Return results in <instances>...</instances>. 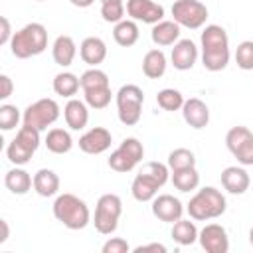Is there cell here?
I'll return each instance as SVG.
<instances>
[{"label":"cell","mask_w":253,"mask_h":253,"mask_svg":"<svg viewBox=\"0 0 253 253\" xmlns=\"http://www.w3.org/2000/svg\"><path fill=\"white\" fill-rule=\"evenodd\" d=\"M202 63L208 71H221L229 63V38L227 32L217 26L210 24L204 28L202 36Z\"/></svg>","instance_id":"1"},{"label":"cell","mask_w":253,"mask_h":253,"mask_svg":"<svg viewBox=\"0 0 253 253\" xmlns=\"http://www.w3.org/2000/svg\"><path fill=\"white\" fill-rule=\"evenodd\" d=\"M170 168L168 164L162 162H144L140 170L136 172L132 184H130V194L136 202H152L158 194V190L168 182Z\"/></svg>","instance_id":"2"},{"label":"cell","mask_w":253,"mask_h":253,"mask_svg":"<svg viewBox=\"0 0 253 253\" xmlns=\"http://www.w3.org/2000/svg\"><path fill=\"white\" fill-rule=\"evenodd\" d=\"M225 210H227L225 196L213 186H204L202 190H198L186 206L188 215L196 221H208V219L221 217Z\"/></svg>","instance_id":"3"},{"label":"cell","mask_w":253,"mask_h":253,"mask_svg":"<svg viewBox=\"0 0 253 253\" xmlns=\"http://www.w3.org/2000/svg\"><path fill=\"white\" fill-rule=\"evenodd\" d=\"M47 47V30L40 22L26 24L22 30L14 32L10 42V51L18 59H28L43 53Z\"/></svg>","instance_id":"4"},{"label":"cell","mask_w":253,"mask_h":253,"mask_svg":"<svg viewBox=\"0 0 253 253\" xmlns=\"http://www.w3.org/2000/svg\"><path fill=\"white\" fill-rule=\"evenodd\" d=\"M53 217L67 229H85L91 223V211L87 204L75 194H59L53 202Z\"/></svg>","instance_id":"5"},{"label":"cell","mask_w":253,"mask_h":253,"mask_svg":"<svg viewBox=\"0 0 253 253\" xmlns=\"http://www.w3.org/2000/svg\"><path fill=\"white\" fill-rule=\"evenodd\" d=\"M42 138H40V130L28 125H22L20 130L16 132L14 140L8 144L6 148V156L14 166H24L30 162V158L34 156V152L38 150Z\"/></svg>","instance_id":"6"},{"label":"cell","mask_w":253,"mask_h":253,"mask_svg":"<svg viewBox=\"0 0 253 253\" xmlns=\"http://www.w3.org/2000/svg\"><path fill=\"white\" fill-rule=\"evenodd\" d=\"M123 213V202L117 194H103L97 200L93 225L101 235H111L119 227V219Z\"/></svg>","instance_id":"7"},{"label":"cell","mask_w":253,"mask_h":253,"mask_svg":"<svg viewBox=\"0 0 253 253\" xmlns=\"http://www.w3.org/2000/svg\"><path fill=\"white\" fill-rule=\"evenodd\" d=\"M142 103H144V93L138 85H123L117 91V115L119 121L126 126H134L140 121L142 115Z\"/></svg>","instance_id":"8"},{"label":"cell","mask_w":253,"mask_h":253,"mask_svg":"<svg viewBox=\"0 0 253 253\" xmlns=\"http://www.w3.org/2000/svg\"><path fill=\"white\" fill-rule=\"evenodd\" d=\"M142 158H144V146H142V142L138 138H134V136H128V138H125L119 144V148L115 152H111V156H109L107 162H109V168L111 170H115L119 174H125V172L134 170L140 164Z\"/></svg>","instance_id":"9"},{"label":"cell","mask_w":253,"mask_h":253,"mask_svg":"<svg viewBox=\"0 0 253 253\" xmlns=\"http://www.w3.org/2000/svg\"><path fill=\"white\" fill-rule=\"evenodd\" d=\"M57 119H59V105L55 99H47V97L34 101L22 113V123L38 128L40 132L45 130L47 126H51Z\"/></svg>","instance_id":"10"},{"label":"cell","mask_w":253,"mask_h":253,"mask_svg":"<svg viewBox=\"0 0 253 253\" xmlns=\"http://www.w3.org/2000/svg\"><path fill=\"white\" fill-rule=\"evenodd\" d=\"M225 146L241 166H253V132L247 126H231L225 134Z\"/></svg>","instance_id":"11"},{"label":"cell","mask_w":253,"mask_h":253,"mask_svg":"<svg viewBox=\"0 0 253 253\" xmlns=\"http://www.w3.org/2000/svg\"><path fill=\"white\" fill-rule=\"evenodd\" d=\"M172 18L188 30H200L208 20V8L200 0H176L172 4Z\"/></svg>","instance_id":"12"},{"label":"cell","mask_w":253,"mask_h":253,"mask_svg":"<svg viewBox=\"0 0 253 253\" xmlns=\"http://www.w3.org/2000/svg\"><path fill=\"white\" fill-rule=\"evenodd\" d=\"M126 14L130 16V20L150 26L164 20V8L154 0H126Z\"/></svg>","instance_id":"13"},{"label":"cell","mask_w":253,"mask_h":253,"mask_svg":"<svg viewBox=\"0 0 253 253\" xmlns=\"http://www.w3.org/2000/svg\"><path fill=\"white\" fill-rule=\"evenodd\" d=\"M198 241L206 253H227L229 251V237L223 225L208 223L198 235Z\"/></svg>","instance_id":"14"},{"label":"cell","mask_w":253,"mask_h":253,"mask_svg":"<svg viewBox=\"0 0 253 253\" xmlns=\"http://www.w3.org/2000/svg\"><path fill=\"white\" fill-rule=\"evenodd\" d=\"M182 213H184V206L172 194H160L152 200V215L160 221L174 223L182 219Z\"/></svg>","instance_id":"15"},{"label":"cell","mask_w":253,"mask_h":253,"mask_svg":"<svg viewBox=\"0 0 253 253\" xmlns=\"http://www.w3.org/2000/svg\"><path fill=\"white\" fill-rule=\"evenodd\" d=\"M113 142L111 132L105 126H93L79 136V148L85 154H103Z\"/></svg>","instance_id":"16"},{"label":"cell","mask_w":253,"mask_h":253,"mask_svg":"<svg viewBox=\"0 0 253 253\" xmlns=\"http://www.w3.org/2000/svg\"><path fill=\"white\" fill-rule=\"evenodd\" d=\"M182 117H184L188 126L200 130V128H206L210 123V109L202 99L190 97L182 105Z\"/></svg>","instance_id":"17"},{"label":"cell","mask_w":253,"mask_h":253,"mask_svg":"<svg viewBox=\"0 0 253 253\" xmlns=\"http://www.w3.org/2000/svg\"><path fill=\"white\" fill-rule=\"evenodd\" d=\"M170 61L174 65V69L178 71H188L194 67V63L198 61V47L192 40H178L172 47L170 53Z\"/></svg>","instance_id":"18"},{"label":"cell","mask_w":253,"mask_h":253,"mask_svg":"<svg viewBox=\"0 0 253 253\" xmlns=\"http://www.w3.org/2000/svg\"><path fill=\"white\" fill-rule=\"evenodd\" d=\"M221 186L233 196H241L249 190L251 178L243 166H227L221 172Z\"/></svg>","instance_id":"19"},{"label":"cell","mask_w":253,"mask_h":253,"mask_svg":"<svg viewBox=\"0 0 253 253\" xmlns=\"http://www.w3.org/2000/svg\"><path fill=\"white\" fill-rule=\"evenodd\" d=\"M89 105L85 101H79V99H69L63 107V119H65V125L71 128V130H83L89 123Z\"/></svg>","instance_id":"20"},{"label":"cell","mask_w":253,"mask_h":253,"mask_svg":"<svg viewBox=\"0 0 253 253\" xmlns=\"http://www.w3.org/2000/svg\"><path fill=\"white\" fill-rule=\"evenodd\" d=\"M79 55H81V59H83L87 65L97 67V65L103 63L105 57H107V43H105L101 38H97V36H89V38H85V40L81 42V45H79Z\"/></svg>","instance_id":"21"},{"label":"cell","mask_w":253,"mask_h":253,"mask_svg":"<svg viewBox=\"0 0 253 253\" xmlns=\"http://www.w3.org/2000/svg\"><path fill=\"white\" fill-rule=\"evenodd\" d=\"M180 24H176L174 20H162L158 24L152 26L150 30V38L156 45L166 47V45H174L180 40Z\"/></svg>","instance_id":"22"},{"label":"cell","mask_w":253,"mask_h":253,"mask_svg":"<svg viewBox=\"0 0 253 253\" xmlns=\"http://www.w3.org/2000/svg\"><path fill=\"white\" fill-rule=\"evenodd\" d=\"M4 186H6L12 194H16V196H24V194H28V192L34 188V178H32L30 172H26L24 168L14 166V168H10V170L6 172V176H4Z\"/></svg>","instance_id":"23"},{"label":"cell","mask_w":253,"mask_h":253,"mask_svg":"<svg viewBox=\"0 0 253 253\" xmlns=\"http://www.w3.org/2000/svg\"><path fill=\"white\" fill-rule=\"evenodd\" d=\"M75 53H77V45H75L71 36H57L55 38V42L51 45V57L57 65L69 67L75 59Z\"/></svg>","instance_id":"24"},{"label":"cell","mask_w":253,"mask_h":253,"mask_svg":"<svg viewBox=\"0 0 253 253\" xmlns=\"http://www.w3.org/2000/svg\"><path fill=\"white\" fill-rule=\"evenodd\" d=\"M34 190L38 196L42 198H51L59 192V176L49 170V168H42L34 174Z\"/></svg>","instance_id":"25"},{"label":"cell","mask_w":253,"mask_h":253,"mask_svg":"<svg viewBox=\"0 0 253 253\" xmlns=\"http://www.w3.org/2000/svg\"><path fill=\"white\" fill-rule=\"evenodd\" d=\"M166 55L162 49H150L142 57V73L148 79H160L166 73Z\"/></svg>","instance_id":"26"},{"label":"cell","mask_w":253,"mask_h":253,"mask_svg":"<svg viewBox=\"0 0 253 253\" xmlns=\"http://www.w3.org/2000/svg\"><path fill=\"white\" fill-rule=\"evenodd\" d=\"M45 146L53 154H67L73 148V138L65 128H49L45 134Z\"/></svg>","instance_id":"27"},{"label":"cell","mask_w":253,"mask_h":253,"mask_svg":"<svg viewBox=\"0 0 253 253\" xmlns=\"http://www.w3.org/2000/svg\"><path fill=\"white\" fill-rule=\"evenodd\" d=\"M138 24L134 20H121L119 24H115L113 28V38L121 47H130L138 42Z\"/></svg>","instance_id":"28"},{"label":"cell","mask_w":253,"mask_h":253,"mask_svg":"<svg viewBox=\"0 0 253 253\" xmlns=\"http://www.w3.org/2000/svg\"><path fill=\"white\" fill-rule=\"evenodd\" d=\"M170 235H172V239L178 245L186 247V245H194L198 241L200 231H198V227H196L194 221H190V219H178V221H174Z\"/></svg>","instance_id":"29"},{"label":"cell","mask_w":253,"mask_h":253,"mask_svg":"<svg viewBox=\"0 0 253 253\" xmlns=\"http://www.w3.org/2000/svg\"><path fill=\"white\" fill-rule=\"evenodd\" d=\"M81 87V79L71 73V71H61L53 77V91L55 95H61V97H67L71 99Z\"/></svg>","instance_id":"30"},{"label":"cell","mask_w":253,"mask_h":253,"mask_svg":"<svg viewBox=\"0 0 253 253\" xmlns=\"http://www.w3.org/2000/svg\"><path fill=\"white\" fill-rule=\"evenodd\" d=\"M172 184L176 190L180 192H194L200 186V174L196 170V166L192 168H182V170H174L172 172Z\"/></svg>","instance_id":"31"},{"label":"cell","mask_w":253,"mask_h":253,"mask_svg":"<svg viewBox=\"0 0 253 253\" xmlns=\"http://www.w3.org/2000/svg\"><path fill=\"white\" fill-rule=\"evenodd\" d=\"M184 95L178 91V89H172V87H166V89H160L158 95H156V103L162 111H182V105H184Z\"/></svg>","instance_id":"32"},{"label":"cell","mask_w":253,"mask_h":253,"mask_svg":"<svg viewBox=\"0 0 253 253\" xmlns=\"http://www.w3.org/2000/svg\"><path fill=\"white\" fill-rule=\"evenodd\" d=\"M79 79H81V89H83V91L109 87V75H107L103 69H99V67H91V69L83 71Z\"/></svg>","instance_id":"33"},{"label":"cell","mask_w":253,"mask_h":253,"mask_svg":"<svg viewBox=\"0 0 253 253\" xmlns=\"http://www.w3.org/2000/svg\"><path fill=\"white\" fill-rule=\"evenodd\" d=\"M168 168H170V172H174V170H182V168H192V166H196V156H194V152L192 150H188V148H174L170 154H168Z\"/></svg>","instance_id":"34"},{"label":"cell","mask_w":253,"mask_h":253,"mask_svg":"<svg viewBox=\"0 0 253 253\" xmlns=\"http://www.w3.org/2000/svg\"><path fill=\"white\" fill-rule=\"evenodd\" d=\"M125 10H126V6L123 0H113V2L101 4V16L109 24H119L121 20H125Z\"/></svg>","instance_id":"35"},{"label":"cell","mask_w":253,"mask_h":253,"mask_svg":"<svg viewBox=\"0 0 253 253\" xmlns=\"http://www.w3.org/2000/svg\"><path fill=\"white\" fill-rule=\"evenodd\" d=\"M83 97H85V103H87L91 109H105V107H109L113 93H111V87H105V89L83 91Z\"/></svg>","instance_id":"36"},{"label":"cell","mask_w":253,"mask_h":253,"mask_svg":"<svg viewBox=\"0 0 253 253\" xmlns=\"http://www.w3.org/2000/svg\"><path fill=\"white\" fill-rule=\"evenodd\" d=\"M20 119H22V115H20V109L16 105H10V103L0 105V128L2 130L16 128Z\"/></svg>","instance_id":"37"},{"label":"cell","mask_w":253,"mask_h":253,"mask_svg":"<svg viewBox=\"0 0 253 253\" xmlns=\"http://www.w3.org/2000/svg\"><path fill=\"white\" fill-rule=\"evenodd\" d=\"M235 63L243 71L253 69V40H245L235 49Z\"/></svg>","instance_id":"38"},{"label":"cell","mask_w":253,"mask_h":253,"mask_svg":"<svg viewBox=\"0 0 253 253\" xmlns=\"http://www.w3.org/2000/svg\"><path fill=\"white\" fill-rule=\"evenodd\" d=\"M101 251L103 253H128L130 251V245L123 237H111V239H107L103 243Z\"/></svg>","instance_id":"39"},{"label":"cell","mask_w":253,"mask_h":253,"mask_svg":"<svg viewBox=\"0 0 253 253\" xmlns=\"http://www.w3.org/2000/svg\"><path fill=\"white\" fill-rule=\"evenodd\" d=\"M0 26H2V30H0V45H6V43H10L12 42V26H10V20L6 18V16H2L0 18Z\"/></svg>","instance_id":"40"},{"label":"cell","mask_w":253,"mask_h":253,"mask_svg":"<svg viewBox=\"0 0 253 253\" xmlns=\"http://www.w3.org/2000/svg\"><path fill=\"white\" fill-rule=\"evenodd\" d=\"M12 91H14V83H12V79H10L6 73H2V75H0V99L6 101V99L12 95Z\"/></svg>","instance_id":"41"},{"label":"cell","mask_w":253,"mask_h":253,"mask_svg":"<svg viewBox=\"0 0 253 253\" xmlns=\"http://www.w3.org/2000/svg\"><path fill=\"white\" fill-rule=\"evenodd\" d=\"M132 251H134V253H148V251H154V253H166L168 249H166V245H162V243H146V245H138V247H134Z\"/></svg>","instance_id":"42"},{"label":"cell","mask_w":253,"mask_h":253,"mask_svg":"<svg viewBox=\"0 0 253 253\" xmlns=\"http://www.w3.org/2000/svg\"><path fill=\"white\" fill-rule=\"evenodd\" d=\"M0 227H2V237H0V245L8 241L10 237V227H8V221L6 219H0Z\"/></svg>","instance_id":"43"},{"label":"cell","mask_w":253,"mask_h":253,"mask_svg":"<svg viewBox=\"0 0 253 253\" xmlns=\"http://www.w3.org/2000/svg\"><path fill=\"white\" fill-rule=\"evenodd\" d=\"M73 6H77V8H89L95 0H69Z\"/></svg>","instance_id":"44"},{"label":"cell","mask_w":253,"mask_h":253,"mask_svg":"<svg viewBox=\"0 0 253 253\" xmlns=\"http://www.w3.org/2000/svg\"><path fill=\"white\" fill-rule=\"evenodd\" d=\"M249 243H251V247H253V227L249 229Z\"/></svg>","instance_id":"45"},{"label":"cell","mask_w":253,"mask_h":253,"mask_svg":"<svg viewBox=\"0 0 253 253\" xmlns=\"http://www.w3.org/2000/svg\"><path fill=\"white\" fill-rule=\"evenodd\" d=\"M103 2H113V0H101V4H103Z\"/></svg>","instance_id":"46"},{"label":"cell","mask_w":253,"mask_h":253,"mask_svg":"<svg viewBox=\"0 0 253 253\" xmlns=\"http://www.w3.org/2000/svg\"><path fill=\"white\" fill-rule=\"evenodd\" d=\"M36 2H45V0H36Z\"/></svg>","instance_id":"47"}]
</instances>
